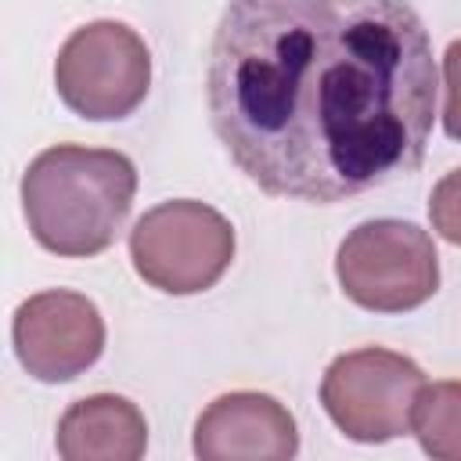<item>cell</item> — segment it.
Listing matches in <instances>:
<instances>
[{
  "label": "cell",
  "instance_id": "4",
  "mask_svg": "<svg viewBox=\"0 0 461 461\" xmlns=\"http://www.w3.org/2000/svg\"><path fill=\"white\" fill-rule=\"evenodd\" d=\"M130 259L151 288L166 295H194L227 274L234 259V227L205 202H162L133 223Z\"/></svg>",
  "mask_w": 461,
  "mask_h": 461
},
{
  "label": "cell",
  "instance_id": "7",
  "mask_svg": "<svg viewBox=\"0 0 461 461\" xmlns=\"http://www.w3.org/2000/svg\"><path fill=\"white\" fill-rule=\"evenodd\" d=\"M11 342L32 378L72 382L104 353V317L79 292H36L14 310Z\"/></svg>",
  "mask_w": 461,
  "mask_h": 461
},
{
  "label": "cell",
  "instance_id": "2",
  "mask_svg": "<svg viewBox=\"0 0 461 461\" xmlns=\"http://www.w3.org/2000/svg\"><path fill=\"white\" fill-rule=\"evenodd\" d=\"M137 194V169L122 151L54 144L22 176L32 238L54 256H97L122 230Z\"/></svg>",
  "mask_w": 461,
  "mask_h": 461
},
{
  "label": "cell",
  "instance_id": "12",
  "mask_svg": "<svg viewBox=\"0 0 461 461\" xmlns=\"http://www.w3.org/2000/svg\"><path fill=\"white\" fill-rule=\"evenodd\" d=\"M443 86H447L443 130H447V137L461 140V40H454L443 54Z\"/></svg>",
  "mask_w": 461,
  "mask_h": 461
},
{
  "label": "cell",
  "instance_id": "8",
  "mask_svg": "<svg viewBox=\"0 0 461 461\" xmlns=\"http://www.w3.org/2000/svg\"><path fill=\"white\" fill-rule=\"evenodd\" d=\"M295 450V418L267 393H223L194 421V454L202 461H285Z\"/></svg>",
  "mask_w": 461,
  "mask_h": 461
},
{
  "label": "cell",
  "instance_id": "6",
  "mask_svg": "<svg viewBox=\"0 0 461 461\" xmlns=\"http://www.w3.org/2000/svg\"><path fill=\"white\" fill-rule=\"evenodd\" d=\"M421 385L425 375L411 357L364 346L328 364L321 378V403L342 436L357 443H389L411 432Z\"/></svg>",
  "mask_w": 461,
  "mask_h": 461
},
{
  "label": "cell",
  "instance_id": "1",
  "mask_svg": "<svg viewBox=\"0 0 461 461\" xmlns=\"http://www.w3.org/2000/svg\"><path fill=\"white\" fill-rule=\"evenodd\" d=\"M205 101L252 184L335 205L421 166L436 119L432 40L407 0H230Z\"/></svg>",
  "mask_w": 461,
  "mask_h": 461
},
{
  "label": "cell",
  "instance_id": "11",
  "mask_svg": "<svg viewBox=\"0 0 461 461\" xmlns=\"http://www.w3.org/2000/svg\"><path fill=\"white\" fill-rule=\"evenodd\" d=\"M429 220H432V230H436L443 241L461 245V169L447 173V176L432 187Z\"/></svg>",
  "mask_w": 461,
  "mask_h": 461
},
{
  "label": "cell",
  "instance_id": "10",
  "mask_svg": "<svg viewBox=\"0 0 461 461\" xmlns=\"http://www.w3.org/2000/svg\"><path fill=\"white\" fill-rule=\"evenodd\" d=\"M411 432L418 436L429 457L461 461V382L457 378L421 385L411 414Z\"/></svg>",
  "mask_w": 461,
  "mask_h": 461
},
{
  "label": "cell",
  "instance_id": "9",
  "mask_svg": "<svg viewBox=\"0 0 461 461\" xmlns=\"http://www.w3.org/2000/svg\"><path fill=\"white\" fill-rule=\"evenodd\" d=\"M148 450V421L140 407L115 393H94L58 421V454L65 461H137Z\"/></svg>",
  "mask_w": 461,
  "mask_h": 461
},
{
  "label": "cell",
  "instance_id": "5",
  "mask_svg": "<svg viewBox=\"0 0 461 461\" xmlns=\"http://www.w3.org/2000/svg\"><path fill=\"white\" fill-rule=\"evenodd\" d=\"M151 54L144 40L112 18L76 29L54 61V90L68 112L90 122L126 119L148 97Z\"/></svg>",
  "mask_w": 461,
  "mask_h": 461
},
{
  "label": "cell",
  "instance_id": "3",
  "mask_svg": "<svg viewBox=\"0 0 461 461\" xmlns=\"http://www.w3.org/2000/svg\"><path fill=\"white\" fill-rule=\"evenodd\" d=\"M335 277L349 303L371 313H407L439 288V256L418 223L367 220L353 227L335 256Z\"/></svg>",
  "mask_w": 461,
  "mask_h": 461
}]
</instances>
